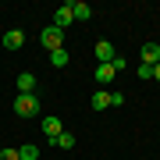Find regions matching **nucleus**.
<instances>
[{
	"mask_svg": "<svg viewBox=\"0 0 160 160\" xmlns=\"http://www.w3.org/2000/svg\"><path fill=\"white\" fill-rule=\"evenodd\" d=\"M14 114L18 118H36V114H39V96H32V92H18V96H14Z\"/></svg>",
	"mask_w": 160,
	"mask_h": 160,
	"instance_id": "nucleus-1",
	"label": "nucleus"
},
{
	"mask_svg": "<svg viewBox=\"0 0 160 160\" xmlns=\"http://www.w3.org/2000/svg\"><path fill=\"white\" fill-rule=\"evenodd\" d=\"M39 43H43L50 53H53V50H64V32H61V29H53V25H46V29L39 32Z\"/></svg>",
	"mask_w": 160,
	"mask_h": 160,
	"instance_id": "nucleus-2",
	"label": "nucleus"
},
{
	"mask_svg": "<svg viewBox=\"0 0 160 160\" xmlns=\"http://www.w3.org/2000/svg\"><path fill=\"white\" fill-rule=\"evenodd\" d=\"M71 22H75V18H71V0H68V4H61L57 11H53V22H50V25H53V29H61V32H64V29H68Z\"/></svg>",
	"mask_w": 160,
	"mask_h": 160,
	"instance_id": "nucleus-3",
	"label": "nucleus"
},
{
	"mask_svg": "<svg viewBox=\"0 0 160 160\" xmlns=\"http://www.w3.org/2000/svg\"><path fill=\"white\" fill-rule=\"evenodd\" d=\"M0 43H4V50H22V46H25V32L22 29H7Z\"/></svg>",
	"mask_w": 160,
	"mask_h": 160,
	"instance_id": "nucleus-4",
	"label": "nucleus"
},
{
	"mask_svg": "<svg viewBox=\"0 0 160 160\" xmlns=\"http://www.w3.org/2000/svg\"><path fill=\"white\" fill-rule=\"evenodd\" d=\"M64 132V125H61V118H43V135L50 139V146L57 142V135Z\"/></svg>",
	"mask_w": 160,
	"mask_h": 160,
	"instance_id": "nucleus-5",
	"label": "nucleus"
},
{
	"mask_svg": "<svg viewBox=\"0 0 160 160\" xmlns=\"http://www.w3.org/2000/svg\"><path fill=\"white\" fill-rule=\"evenodd\" d=\"M92 53H96V61H100V64H110V61H114V43H110V39H100Z\"/></svg>",
	"mask_w": 160,
	"mask_h": 160,
	"instance_id": "nucleus-6",
	"label": "nucleus"
},
{
	"mask_svg": "<svg viewBox=\"0 0 160 160\" xmlns=\"http://www.w3.org/2000/svg\"><path fill=\"white\" fill-rule=\"evenodd\" d=\"M142 64H149V68L160 64V43H142Z\"/></svg>",
	"mask_w": 160,
	"mask_h": 160,
	"instance_id": "nucleus-7",
	"label": "nucleus"
},
{
	"mask_svg": "<svg viewBox=\"0 0 160 160\" xmlns=\"http://www.w3.org/2000/svg\"><path fill=\"white\" fill-rule=\"evenodd\" d=\"M71 18H75V22H89V18H92V7L86 4V0H71Z\"/></svg>",
	"mask_w": 160,
	"mask_h": 160,
	"instance_id": "nucleus-8",
	"label": "nucleus"
},
{
	"mask_svg": "<svg viewBox=\"0 0 160 160\" xmlns=\"http://www.w3.org/2000/svg\"><path fill=\"white\" fill-rule=\"evenodd\" d=\"M114 64H96V82L100 86H110V82H114Z\"/></svg>",
	"mask_w": 160,
	"mask_h": 160,
	"instance_id": "nucleus-9",
	"label": "nucleus"
},
{
	"mask_svg": "<svg viewBox=\"0 0 160 160\" xmlns=\"http://www.w3.org/2000/svg\"><path fill=\"white\" fill-rule=\"evenodd\" d=\"M89 103H92V110H107V107H110V92H107V89H96Z\"/></svg>",
	"mask_w": 160,
	"mask_h": 160,
	"instance_id": "nucleus-10",
	"label": "nucleus"
},
{
	"mask_svg": "<svg viewBox=\"0 0 160 160\" xmlns=\"http://www.w3.org/2000/svg\"><path fill=\"white\" fill-rule=\"evenodd\" d=\"M36 89V75L32 71H22L18 75V92H32Z\"/></svg>",
	"mask_w": 160,
	"mask_h": 160,
	"instance_id": "nucleus-11",
	"label": "nucleus"
},
{
	"mask_svg": "<svg viewBox=\"0 0 160 160\" xmlns=\"http://www.w3.org/2000/svg\"><path fill=\"white\" fill-rule=\"evenodd\" d=\"M39 146H32V142H25V146H18V160H39Z\"/></svg>",
	"mask_w": 160,
	"mask_h": 160,
	"instance_id": "nucleus-12",
	"label": "nucleus"
},
{
	"mask_svg": "<svg viewBox=\"0 0 160 160\" xmlns=\"http://www.w3.org/2000/svg\"><path fill=\"white\" fill-rule=\"evenodd\" d=\"M53 146H61V149H75V132L64 128L61 135H57V142H53Z\"/></svg>",
	"mask_w": 160,
	"mask_h": 160,
	"instance_id": "nucleus-13",
	"label": "nucleus"
},
{
	"mask_svg": "<svg viewBox=\"0 0 160 160\" xmlns=\"http://www.w3.org/2000/svg\"><path fill=\"white\" fill-rule=\"evenodd\" d=\"M68 61H71V53H68V50H53V53H50V64H53V68H64Z\"/></svg>",
	"mask_w": 160,
	"mask_h": 160,
	"instance_id": "nucleus-14",
	"label": "nucleus"
},
{
	"mask_svg": "<svg viewBox=\"0 0 160 160\" xmlns=\"http://www.w3.org/2000/svg\"><path fill=\"white\" fill-rule=\"evenodd\" d=\"M135 75H139V82H149V78H153V68H149V64H139Z\"/></svg>",
	"mask_w": 160,
	"mask_h": 160,
	"instance_id": "nucleus-15",
	"label": "nucleus"
},
{
	"mask_svg": "<svg viewBox=\"0 0 160 160\" xmlns=\"http://www.w3.org/2000/svg\"><path fill=\"white\" fill-rule=\"evenodd\" d=\"M0 160H18V149H0Z\"/></svg>",
	"mask_w": 160,
	"mask_h": 160,
	"instance_id": "nucleus-16",
	"label": "nucleus"
},
{
	"mask_svg": "<svg viewBox=\"0 0 160 160\" xmlns=\"http://www.w3.org/2000/svg\"><path fill=\"white\" fill-rule=\"evenodd\" d=\"M153 78H157V82H160V64H157V68H153Z\"/></svg>",
	"mask_w": 160,
	"mask_h": 160,
	"instance_id": "nucleus-17",
	"label": "nucleus"
},
{
	"mask_svg": "<svg viewBox=\"0 0 160 160\" xmlns=\"http://www.w3.org/2000/svg\"><path fill=\"white\" fill-rule=\"evenodd\" d=\"M39 160H43V157H39Z\"/></svg>",
	"mask_w": 160,
	"mask_h": 160,
	"instance_id": "nucleus-18",
	"label": "nucleus"
}]
</instances>
